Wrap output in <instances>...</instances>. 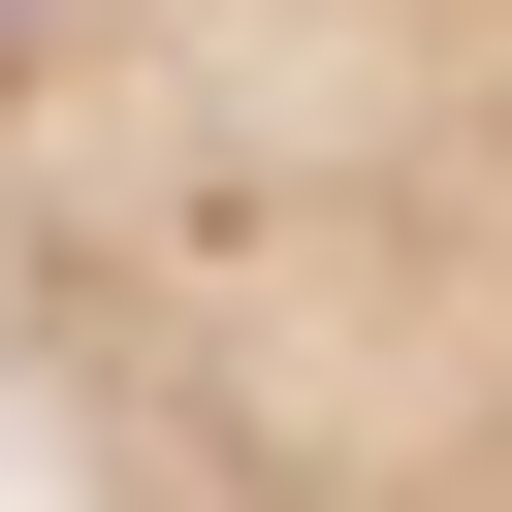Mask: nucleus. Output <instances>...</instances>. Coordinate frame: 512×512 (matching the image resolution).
<instances>
[{
    "label": "nucleus",
    "instance_id": "f257e3e1",
    "mask_svg": "<svg viewBox=\"0 0 512 512\" xmlns=\"http://www.w3.org/2000/svg\"><path fill=\"white\" fill-rule=\"evenodd\" d=\"M0 448L32 512H512V0H0Z\"/></svg>",
    "mask_w": 512,
    "mask_h": 512
}]
</instances>
